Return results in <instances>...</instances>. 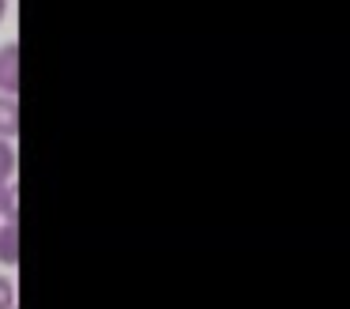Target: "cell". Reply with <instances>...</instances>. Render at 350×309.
Segmentation results:
<instances>
[{
  "label": "cell",
  "instance_id": "cell-7",
  "mask_svg": "<svg viewBox=\"0 0 350 309\" xmlns=\"http://www.w3.org/2000/svg\"><path fill=\"white\" fill-rule=\"evenodd\" d=\"M4 15H8V0H0V19H4Z\"/></svg>",
  "mask_w": 350,
  "mask_h": 309
},
{
  "label": "cell",
  "instance_id": "cell-5",
  "mask_svg": "<svg viewBox=\"0 0 350 309\" xmlns=\"http://www.w3.org/2000/svg\"><path fill=\"white\" fill-rule=\"evenodd\" d=\"M12 215H16V188H12V181H0V219Z\"/></svg>",
  "mask_w": 350,
  "mask_h": 309
},
{
  "label": "cell",
  "instance_id": "cell-3",
  "mask_svg": "<svg viewBox=\"0 0 350 309\" xmlns=\"http://www.w3.org/2000/svg\"><path fill=\"white\" fill-rule=\"evenodd\" d=\"M19 136V102L16 95H0V140Z\"/></svg>",
  "mask_w": 350,
  "mask_h": 309
},
{
  "label": "cell",
  "instance_id": "cell-4",
  "mask_svg": "<svg viewBox=\"0 0 350 309\" xmlns=\"http://www.w3.org/2000/svg\"><path fill=\"white\" fill-rule=\"evenodd\" d=\"M12 173H16V147L12 140H0V181H12Z\"/></svg>",
  "mask_w": 350,
  "mask_h": 309
},
{
  "label": "cell",
  "instance_id": "cell-2",
  "mask_svg": "<svg viewBox=\"0 0 350 309\" xmlns=\"http://www.w3.org/2000/svg\"><path fill=\"white\" fill-rule=\"evenodd\" d=\"M0 264H4V268L19 264V223H16V215L0 223Z\"/></svg>",
  "mask_w": 350,
  "mask_h": 309
},
{
  "label": "cell",
  "instance_id": "cell-1",
  "mask_svg": "<svg viewBox=\"0 0 350 309\" xmlns=\"http://www.w3.org/2000/svg\"><path fill=\"white\" fill-rule=\"evenodd\" d=\"M19 90V45L8 42L0 45V95H16Z\"/></svg>",
  "mask_w": 350,
  "mask_h": 309
},
{
  "label": "cell",
  "instance_id": "cell-6",
  "mask_svg": "<svg viewBox=\"0 0 350 309\" xmlns=\"http://www.w3.org/2000/svg\"><path fill=\"white\" fill-rule=\"evenodd\" d=\"M0 309H16V283L8 275H0Z\"/></svg>",
  "mask_w": 350,
  "mask_h": 309
}]
</instances>
